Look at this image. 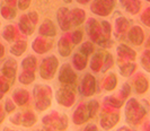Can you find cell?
I'll list each match as a JSON object with an SVG mask.
<instances>
[{
	"label": "cell",
	"mask_w": 150,
	"mask_h": 131,
	"mask_svg": "<svg viewBox=\"0 0 150 131\" xmlns=\"http://www.w3.org/2000/svg\"><path fill=\"white\" fill-rule=\"evenodd\" d=\"M131 93H132V86L129 83H124L121 87L120 92H119V98L125 102L131 96Z\"/></svg>",
	"instance_id": "obj_38"
},
{
	"label": "cell",
	"mask_w": 150,
	"mask_h": 131,
	"mask_svg": "<svg viewBox=\"0 0 150 131\" xmlns=\"http://www.w3.org/2000/svg\"><path fill=\"white\" fill-rule=\"evenodd\" d=\"M121 120V114L117 110L104 108L99 114V125L103 130L108 131L119 124Z\"/></svg>",
	"instance_id": "obj_5"
},
{
	"label": "cell",
	"mask_w": 150,
	"mask_h": 131,
	"mask_svg": "<svg viewBox=\"0 0 150 131\" xmlns=\"http://www.w3.org/2000/svg\"><path fill=\"white\" fill-rule=\"evenodd\" d=\"M57 18H58V23L60 28L63 32H67L70 30L71 27V22H70V11L67 8H60L58 10L57 14Z\"/></svg>",
	"instance_id": "obj_16"
},
{
	"label": "cell",
	"mask_w": 150,
	"mask_h": 131,
	"mask_svg": "<svg viewBox=\"0 0 150 131\" xmlns=\"http://www.w3.org/2000/svg\"><path fill=\"white\" fill-rule=\"evenodd\" d=\"M95 52V45L93 42H89V41H86L83 42V44L79 47V53H81L85 57H90L91 54Z\"/></svg>",
	"instance_id": "obj_35"
},
{
	"label": "cell",
	"mask_w": 150,
	"mask_h": 131,
	"mask_svg": "<svg viewBox=\"0 0 150 131\" xmlns=\"http://www.w3.org/2000/svg\"><path fill=\"white\" fill-rule=\"evenodd\" d=\"M116 131H137L134 129H131L130 127H127V125H124V127H121L120 129H117Z\"/></svg>",
	"instance_id": "obj_55"
},
{
	"label": "cell",
	"mask_w": 150,
	"mask_h": 131,
	"mask_svg": "<svg viewBox=\"0 0 150 131\" xmlns=\"http://www.w3.org/2000/svg\"><path fill=\"white\" fill-rule=\"evenodd\" d=\"M5 119H6V112L4 110V106L0 104V124H2V122L5 121Z\"/></svg>",
	"instance_id": "obj_52"
},
{
	"label": "cell",
	"mask_w": 150,
	"mask_h": 131,
	"mask_svg": "<svg viewBox=\"0 0 150 131\" xmlns=\"http://www.w3.org/2000/svg\"><path fill=\"white\" fill-rule=\"evenodd\" d=\"M21 67L23 70H30V71H36L38 70V59L34 55H27L24 58V60L21 62Z\"/></svg>",
	"instance_id": "obj_30"
},
{
	"label": "cell",
	"mask_w": 150,
	"mask_h": 131,
	"mask_svg": "<svg viewBox=\"0 0 150 131\" xmlns=\"http://www.w3.org/2000/svg\"><path fill=\"white\" fill-rule=\"evenodd\" d=\"M1 15L5 19H13L16 17V10L11 7L4 6L1 8Z\"/></svg>",
	"instance_id": "obj_44"
},
{
	"label": "cell",
	"mask_w": 150,
	"mask_h": 131,
	"mask_svg": "<svg viewBox=\"0 0 150 131\" xmlns=\"http://www.w3.org/2000/svg\"><path fill=\"white\" fill-rule=\"evenodd\" d=\"M27 49V42L24 40H19L16 41L13 45L10 46V53L15 57H22L24 52Z\"/></svg>",
	"instance_id": "obj_31"
},
{
	"label": "cell",
	"mask_w": 150,
	"mask_h": 131,
	"mask_svg": "<svg viewBox=\"0 0 150 131\" xmlns=\"http://www.w3.org/2000/svg\"><path fill=\"white\" fill-rule=\"evenodd\" d=\"M2 38L6 40L7 42L11 43L15 42L16 38H17V31H16L15 26L14 25H8L4 28L2 31Z\"/></svg>",
	"instance_id": "obj_34"
},
{
	"label": "cell",
	"mask_w": 150,
	"mask_h": 131,
	"mask_svg": "<svg viewBox=\"0 0 150 131\" xmlns=\"http://www.w3.org/2000/svg\"><path fill=\"white\" fill-rule=\"evenodd\" d=\"M123 7H125L128 13L132 14V15H135V14H138V13L140 11L141 4H140V1H138V0H129Z\"/></svg>",
	"instance_id": "obj_36"
},
{
	"label": "cell",
	"mask_w": 150,
	"mask_h": 131,
	"mask_svg": "<svg viewBox=\"0 0 150 131\" xmlns=\"http://www.w3.org/2000/svg\"><path fill=\"white\" fill-rule=\"evenodd\" d=\"M4 106V110H5V112H6V114H11V113H14L16 110V104L13 102L11 98H6V102H5V104L2 105Z\"/></svg>",
	"instance_id": "obj_45"
},
{
	"label": "cell",
	"mask_w": 150,
	"mask_h": 131,
	"mask_svg": "<svg viewBox=\"0 0 150 131\" xmlns=\"http://www.w3.org/2000/svg\"><path fill=\"white\" fill-rule=\"evenodd\" d=\"M5 53H6V50H5V46L0 43V59L5 57Z\"/></svg>",
	"instance_id": "obj_54"
},
{
	"label": "cell",
	"mask_w": 150,
	"mask_h": 131,
	"mask_svg": "<svg viewBox=\"0 0 150 131\" xmlns=\"http://www.w3.org/2000/svg\"><path fill=\"white\" fill-rule=\"evenodd\" d=\"M114 66V59H113L112 54L111 53H105V58H104V62H103V66H102V72H107L108 70L112 68Z\"/></svg>",
	"instance_id": "obj_41"
},
{
	"label": "cell",
	"mask_w": 150,
	"mask_h": 131,
	"mask_svg": "<svg viewBox=\"0 0 150 131\" xmlns=\"http://www.w3.org/2000/svg\"><path fill=\"white\" fill-rule=\"evenodd\" d=\"M35 131H41V130H35Z\"/></svg>",
	"instance_id": "obj_58"
},
{
	"label": "cell",
	"mask_w": 150,
	"mask_h": 131,
	"mask_svg": "<svg viewBox=\"0 0 150 131\" xmlns=\"http://www.w3.org/2000/svg\"><path fill=\"white\" fill-rule=\"evenodd\" d=\"M129 26H130V23H129V21L125 18V17H119L117 19H116V22H115V35L116 36H119V35H123V34H125V32L128 31Z\"/></svg>",
	"instance_id": "obj_32"
},
{
	"label": "cell",
	"mask_w": 150,
	"mask_h": 131,
	"mask_svg": "<svg viewBox=\"0 0 150 131\" xmlns=\"http://www.w3.org/2000/svg\"><path fill=\"white\" fill-rule=\"evenodd\" d=\"M59 114L60 113L58 111H52L51 113H49V114H46V115H44L42 118V123L51 128V125L54 123V121L57 120V118L59 116Z\"/></svg>",
	"instance_id": "obj_40"
},
{
	"label": "cell",
	"mask_w": 150,
	"mask_h": 131,
	"mask_svg": "<svg viewBox=\"0 0 150 131\" xmlns=\"http://www.w3.org/2000/svg\"><path fill=\"white\" fill-rule=\"evenodd\" d=\"M86 19V14L83 9L76 8L72 11H70V22L71 26H80Z\"/></svg>",
	"instance_id": "obj_25"
},
{
	"label": "cell",
	"mask_w": 150,
	"mask_h": 131,
	"mask_svg": "<svg viewBox=\"0 0 150 131\" xmlns=\"http://www.w3.org/2000/svg\"><path fill=\"white\" fill-rule=\"evenodd\" d=\"M58 51L59 54L63 58L69 57L72 52V43L70 42V40L68 36H62L59 42H58Z\"/></svg>",
	"instance_id": "obj_19"
},
{
	"label": "cell",
	"mask_w": 150,
	"mask_h": 131,
	"mask_svg": "<svg viewBox=\"0 0 150 131\" xmlns=\"http://www.w3.org/2000/svg\"><path fill=\"white\" fill-rule=\"evenodd\" d=\"M52 88L49 85L38 84L33 88V98H44V97H52Z\"/></svg>",
	"instance_id": "obj_22"
},
{
	"label": "cell",
	"mask_w": 150,
	"mask_h": 131,
	"mask_svg": "<svg viewBox=\"0 0 150 131\" xmlns=\"http://www.w3.org/2000/svg\"><path fill=\"white\" fill-rule=\"evenodd\" d=\"M124 115H125L127 123L132 127H137L142 123L146 116L148 115V110L137 98L131 97V98H128V102L125 103Z\"/></svg>",
	"instance_id": "obj_1"
},
{
	"label": "cell",
	"mask_w": 150,
	"mask_h": 131,
	"mask_svg": "<svg viewBox=\"0 0 150 131\" xmlns=\"http://www.w3.org/2000/svg\"><path fill=\"white\" fill-rule=\"evenodd\" d=\"M59 69V60L55 55H49L44 58L40 67H38V72L40 77L44 80H51L54 78L57 71Z\"/></svg>",
	"instance_id": "obj_3"
},
{
	"label": "cell",
	"mask_w": 150,
	"mask_h": 131,
	"mask_svg": "<svg viewBox=\"0 0 150 131\" xmlns=\"http://www.w3.org/2000/svg\"><path fill=\"white\" fill-rule=\"evenodd\" d=\"M30 0H19L18 1V7L21 10H25L27 8L30 7Z\"/></svg>",
	"instance_id": "obj_50"
},
{
	"label": "cell",
	"mask_w": 150,
	"mask_h": 131,
	"mask_svg": "<svg viewBox=\"0 0 150 131\" xmlns=\"http://www.w3.org/2000/svg\"><path fill=\"white\" fill-rule=\"evenodd\" d=\"M35 79H36L35 71H30V70H23L18 76V81L24 86L33 84L35 81Z\"/></svg>",
	"instance_id": "obj_29"
},
{
	"label": "cell",
	"mask_w": 150,
	"mask_h": 131,
	"mask_svg": "<svg viewBox=\"0 0 150 131\" xmlns=\"http://www.w3.org/2000/svg\"><path fill=\"white\" fill-rule=\"evenodd\" d=\"M58 81L61 85V87L64 88H70L77 91V85H78V75L72 68L71 64L64 63L60 67L59 74H58Z\"/></svg>",
	"instance_id": "obj_2"
},
{
	"label": "cell",
	"mask_w": 150,
	"mask_h": 131,
	"mask_svg": "<svg viewBox=\"0 0 150 131\" xmlns=\"http://www.w3.org/2000/svg\"><path fill=\"white\" fill-rule=\"evenodd\" d=\"M0 71H1V76L7 78L13 85L15 83L16 76H17V62L15 59L8 58L7 60L2 63Z\"/></svg>",
	"instance_id": "obj_8"
},
{
	"label": "cell",
	"mask_w": 150,
	"mask_h": 131,
	"mask_svg": "<svg viewBox=\"0 0 150 131\" xmlns=\"http://www.w3.org/2000/svg\"><path fill=\"white\" fill-rule=\"evenodd\" d=\"M149 53H150L149 50H146V51L142 53V55H141V59H140V61H141V67H142L147 72H150V55H149Z\"/></svg>",
	"instance_id": "obj_43"
},
{
	"label": "cell",
	"mask_w": 150,
	"mask_h": 131,
	"mask_svg": "<svg viewBox=\"0 0 150 131\" xmlns=\"http://www.w3.org/2000/svg\"><path fill=\"white\" fill-rule=\"evenodd\" d=\"M100 28H102V34L104 36H107V38L111 36V34H112V26H111V24L108 23V22H106V21L102 22Z\"/></svg>",
	"instance_id": "obj_46"
},
{
	"label": "cell",
	"mask_w": 150,
	"mask_h": 131,
	"mask_svg": "<svg viewBox=\"0 0 150 131\" xmlns=\"http://www.w3.org/2000/svg\"><path fill=\"white\" fill-rule=\"evenodd\" d=\"M11 83L8 80L7 78L4 76H0V101L5 97V95L10 91Z\"/></svg>",
	"instance_id": "obj_37"
},
{
	"label": "cell",
	"mask_w": 150,
	"mask_h": 131,
	"mask_svg": "<svg viewBox=\"0 0 150 131\" xmlns=\"http://www.w3.org/2000/svg\"><path fill=\"white\" fill-rule=\"evenodd\" d=\"M41 131H53V130H52V128H50V127H47V125H44V128L41 129Z\"/></svg>",
	"instance_id": "obj_56"
},
{
	"label": "cell",
	"mask_w": 150,
	"mask_h": 131,
	"mask_svg": "<svg viewBox=\"0 0 150 131\" xmlns=\"http://www.w3.org/2000/svg\"><path fill=\"white\" fill-rule=\"evenodd\" d=\"M76 93H77V91L61 87L55 92V101L59 105L63 106V108H71L75 105L76 100H77Z\"/></svg>",
	"instance_id": "obj_6"
},
{
	"label": "cell",
	"mask_w": 150,
	"mask_h": 131,
	"mask_svg": "<svg viewBox=\"0 0 150 131\" xmlns=\"http://www.w3.org/2000/svg\"><path fill=\"white\" fill-rule=\"evenodd\" d=\"M53 47V43L47 41V40L43 39L42 36H40L38 39H35V41L32 44V49L36 52L38 54H44L46 52H49Z\"/></svg>",
	"instance_id": "obj_17"
},
{
	"label": "cell",
	"mask_w": 150,
	"mask_h": 131,
	"mask_svg": "<svg viewBox=\"0 0 150 131\" xmlns=\"http://www.w3.org/2000/svg\"><path fill=\"white\" fill-rule=\"evenodd\" d=\"M27 17H28V19H30V22L33 23V25H36L38 22V15L36 11H30V14L27 15Z\"/></svg>",
	"instance_id": "obj_49"
},
{
	"label": "cell",
	"mask_w": 150,
	"mask_h": 131,
	"mask_svg": "<svg viewBox=\"0 0 150 131\" xmlns=\"http://www.w3.org/2000/svg\"><path fill=\"white\" fill-rule=\"evenodd\" d=\"M38 122V116L32 110H25L22 113V123L24 128H32Z\"/></svg>",
	"instance_id": "obj_23"
},
{
	"label": "cell",
	"mask_w": 150,
	"mask_h": 131,
	"mask_svg": "<svg viewBox=\"0 0 150 131\" xmlns=\"http://www.w3.org/2000/svg\"><path fill=\"white\" fill-rule=\"evenodd\" d=\"M19 28H21V32L25 35H32L34 33V30H35V25H33V23L28 19L27 15H23L19 19Z\"/></svg>",
	"instance_id": "obj_26"
},
{
	"label": "cell",
	"mask_w": 150,
	"mask_h": 131,
	"mask_svg": "<svg viewBox=\"0 0 150 131\" xmlns=\"http://www.w3.org/2000/svg\"><path fill=\"white\" fill-rule=\"evenodd\" d=\"M83 39V33L81 30H76L72 32V34L70 35V42L72 43V45H78L81 43Z\"/></svg>",
	"instance_id": "obj_42"
},
{
	"label": "cell",
	"mask_w": 150,
	"mask_h": 131,
	"mask_svg": "<svg viewBox=\"0 0 150 131\" xmlns=\"http://www.w3.org/2000/svg\"><path fill=\"white\" fill-rule=\"evenodd\" d=\"M87 64H88V58L83 55L81 53L77 52V53L74 54L72 57V66L75 70H78V71H83L87 68Z\"/></svg>",
	"instance_id": "obj_27"
},
{
	"label": "cell",
	"mask_w": 150,
	"mask_h": 131,
	"mask_svg": "<svg viewBox=\"0 0 150 131\" xmlns=\"http://www.w3.org/2000/svg\"><path fill=\"white\" fill-rule=\"evenodd\" d=\"M2 131H17V130H13V129H10V128H7V127H6V128H4V130Z\"/></svg>",
	"instance_id": "obj_57"
},
{
	"label": "cell",
	"mask_w": 150,
	"mask_h": 131,
	"mask_svg": "<svg viewBox=\"0 0 150 131\" xmlns=\"http://www.w3.org/2000/svg\"><path fill=\"white\" fill-rule=\"evenodd\" d=\"M150 16H149V9H147V10H144V13H143L141 17H140V19H141V22H142L146 26H150Z\"/></svg>",
	"instance_id": "obj_48"
},
{
	"label": "cell",
	"mask_w": 150,
	"mask_h": 131,
	"mask_svg": "<svg viewBox=\"0 0 150 131\" xmlns=\"http://www.w3.org/2000/svg\"><path fill=\"white\" fill-rule=\"evenodd\" d=\"M103 104H104V108H112V110H120L124 106V101H122L121 98L116 97V96H105L104 100H103Z\"/></svg>",
	"instance_id": "obj_24"
},
{
	"label": "cell",
	"mask_w": 150,
	"mask_h": 131,
	"mask_svg": "<svg viewBox=\"0 0 150 131\" xmlns=\"http://www.w3.org/2000/svg\"><path fill=\"white\" fill-rule=\"evenodd\" d=\"M83 131H98V127L95 123H87Z\"/></svg>",
	"instance_id": "obj_51"
},
{
	"label": "cell",
	"mask_w": 150,
	"mask_h": 131,
	"mask_svg": "<svg viewBox=\"0 0 150 131\" xmlns=\"http://www.w3.org/2000/svg\"><path fill=\"white\" fill-rule=\"evenodd\" d=\"M141 131H150L149 128H150V124H149V121H146L144 123H141Z\"/></svg>",
	"instance_id": "obj_53"
},
{
	"label": "cell",
	"mask_w": 150,
	"mask_h": 131,
	"mask_svg": "<svg viewBox=\"0 0 150 131\" xmlns=\"http://www.w3.org/2000/svg\"><path fill=\"white\" fill-rule=\"evenodd\" d=\"M38 33L41 36H44V38H54L57 35V27L54 26L52 21L45 19L40 26Z\"/></svg>",
	"instance_id": "obj_18"
},
{
	"label": "cell",
	"mask_w": 150,
	"mask_h": 131,
	"mask_svg": "<svg viewBox=\"0 0 150 131\" xmlns=\"http://www.w3.org/2000/svg\"><path fill=\"white\" fill-rule=\"evenodd\" d=\"M68 125H69V119H68L67 114L60 113L59 116L57 118V120L54 121V123L51 125V128H52V130L55 131H64L67 130Z\"/></svg>",
	"instance_id": "obj_28"
},
{
	"label": "cell",
	"mask_w": 150,
	"mask_h": 131,
	"mask_svg": "<svg viewBox=\"0 0 150 131\" xmlns=\"http://www.w3.org/2000/svg\"><path fill=\"white\" fill-rule=\"evenodd\" d=\"M90 119V114L88 108H87V103H80L72 113V122L75 125H83L86 124Z\"/></svg>",
	"instance_id": "obj_7"
},
{
	"label": "cell",
	"mask_w": 150,
	"mask_h": 131,
	"mask_svg": "<svg viewBox=\"0 0 150 131\" xmlns=\"http://www.w3.org/2000/svg\"><path fill=\"white\" fill-rule=\"evenodd\" d=\"M116 52H117V60L120 62L135 61L137 59V52L127 44H120L116 49Z\"/></svg>",
	"instance_id": "obj_12"
},
{
	"label": "cell",
	"mask_w": 150,
	"mask_h": 131,
	"mask_svg": "<svg viewBox=\"0 0 150 131\" xmlns=\"http://www.w3.org/2000/svg\"><path fill=\"white\" fill-rule=\"evenodd\" d=\"M87 108H88V111H89L90 118H95L97 115L98 111L100 108V104L97 100H90L87 102Z\"/></svg>",
	"instance_id": "obj_39"
},
{
	"label": "cell",
	"mask_w": 150,
	"mask_h": 131,
	"mask_svg": "<svg viewBox=\"0 0 150 131\" xmlns=\"http://www.w3.org/2000/svg\"><path fill=\"white\" fill-rule=\"evenodd\" d=\"M117 83H119L117 76L114 72H110L103 79V81H102V88L104 91H106V92H113L117 87Z\"/></svg>",
	"instance_id": "obj_20"
},
{
	"label": "cell",
	"mask_w": 150,
	"mask_h": 131,
	"mask_svg": "<svg viewBox=\"0 0 150 131\" xmlns=\"http://www.w3.org/2000/svg\"><path fill=\"white\" fill-rule=\"evenodd\" d=\"M132 86L133 89L138 95H143L148 92L149 89V80L148 77L142 74V72H138L135 74L132 78Z\"/></svg>",
	"instance_id": "obj_9"
},
{
	"label": "cell",
	"mask_w": 150,
	"mask_h": 131,
	"mask_svg": "<svg viewBox=\"0 0 150 131\" xmlns=\"http://www.w3.org/2000/svg\"><path fill=\"white\" fill-rule=\"evenodd\" d=\"M105 51H102L99 50L97 52H94L91 54V59L89 62V68L93 72L98 74L102 70V66H103V62H104V58H105Z\"/></svg>",
	"instance_id": "obj_15"
},
{
	"label": "cell",
	"mask_w": 150,
	"mask_h": 131,
	"mask_svg": "<svg viewBox=\"0 0 150 131\" xmlns=\"http://www.w3.org/2000/svg\"><path fill=\"white\" fill-rule=\"evenodd\" d=\"M77 91L83 97H91L97 93V80L94 75L85 74L77 85Z\"/></svg>",
	"instance_id": "obj_4"
},
{
	"label": "cell",
	"mask_w": 150,
	"mask_h": 131,
	"mask_svg": "<svg viewBox=\"0 0 150 131\" xmlns=\"http://www.w3.org/2000/svg\"><path fill=\"white\" fill-rule=\"evenodd\" d=\"M52 97H44V98H35L34 100V108L38 112H44L51 106Z\"/></svg>",
	"instance_id": "obj_33"
},
{
	"label": "cell",
	"mask_w": 150,
	"mask_h": 131,
	"mask_svg": "<svg viewBox=\"0 0 150 131\" xmlns=\"http://www.w3.org/2000/svg\"><path fill=\"white\" fill-rule=\"evenodd\" d=\"M128 39L133 45H141L144 41V32L140 26H132L128 32Z\"/></svg>",
	"instance_id": "obj_14"
},
{
	"label": "cell",
	"mask_w": 150,
	"mask_h": 131,
	"mask_svg": "<svg viewBox=\"0 0 150 131\" xmlns=\"http://www.w3.org/2000/svg\"><path fill=\"white\" fill-rule=\"evenodd\" d=\"M9 121L15 125H21V123H22V112H17L15 114H13L9 118Z\"/></svg>",
	"instance_id": "obj_47"
},
{
	"label": "cell",
	"mask_w": 150,
	"mask_h": 131,
	"mask_svg": "<svg viewBox=\"0 0 150 131\" xmlns=\"http://www.w3.org/2000/svg\"><path fill=\"white\" fill-rule=\"evenodd\" d=\"M115 0H96L91 5V11L99 16H107L111 14Z\"/></svg>",
	"instance_id": "obj_10"
},
{
	"label": "cell",
	"mask_w": 150,
	"mask_h": 131,
	"mask_svg": "<svg viewBox=\"0 0 150 131\" xmlns=\"http://www.w3.org/2000/svg\"><path fill=\"white\" fill-rule=\"evenodd\" d=\"M11 100L16 106H26L30 101V94L25 88H16L11 94Z\"/></svg>",
	"instance_id": "obj_11"
},
{
	"label": "cell",
	"mask_w": 150,
	"mask_h": 131,
	"mask_svg": "<svg viewBox=\"0 0 150 131\" xmlns=\"http://www.w3.org/2000/svg\"><path fill=\"white\" fill-rule=\"evenodd\" d=\"M119 72L123 77H132L137 71V64L133 61H123L119 63Z\"/></svg>",
	"instance_id": "obj_21"
},
{
	"label": "cell",
	"mask_w": 150,
	"mask_h": 131,
	"mask_svg": "<svg viewBox=\"0 0 150 131\" xmlns=\"http://www.w3.org/2000/svg\"><path fill=\"white\" fill-rule=\"evenodd\" d=\"M86 32L89 36V39L96 43L97 40L103 35L102 34V28H100V25L98 24V22H96L94 18H89L88 22H87V25H86Z\"/></svg>",
	"instance_id": "obj_13"
}]
</instances>
